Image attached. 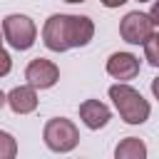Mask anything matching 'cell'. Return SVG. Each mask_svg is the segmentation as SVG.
<instances>
[{"mask_svg": "<svg viewBox=\"0 0 159 159\" xmlns=\"http://www.w3.org/2000/svg\"><path fill=\"white\" fill-rule=\"evenodd\" d=\"M5 102H7V94L0 89V109H2V104H5Z\"/></svg>", "mask_w": 159, "mask_h": 159, "instance_id": "cell-17", "label": "cell"}, {"mask_svg": "<svg viewBox=\"0 0 159 159\" xmlns=\"http://www.w3.org/2000/svg\"><path fill=\"white\" fill-rule=\"evenodd\" d=\"M17 154V142L12 139V134L0 132V159H12Z\"/></svg>", "mask_w": 159, "mask_h": 159, "instance_id": "cell-12", "label": "cell"}, {"mask_svg": "<svg viewBox=\"0 0 159 159\" xmlns=\"http://www.w3.org/2000/svg\"><path fill=\"white\" fill-rule=\"evenodd\" d=\"M0 45H2V32H0Z\"/></svg>", "mask_w": 159, "mask_h": 159, "instance_id": "cell-19", "label": "cell"}, {"mask_svg": "<svg viewBox=\"0 0 159 159\" xmlns=\"http://www.w3.org/2000/svg\"><path fill=\"white\" fill-rule=\"evenodd\" d=\"M149 20H152L154 27H159V0L152 5V10H149Z\"/></svg>", "mask_w": 159, "mask_h": 159, "instance_id": "cell-14", "label": "cell"}, {"mask_svg": "<svg viewBox=\"0 0 159 159\" xmlns=\"http://www.w3.org/2000/svg\"><path fill=\"white\" fill-rule=\"evenodd\" d=\"M107 72L119 80V82H127V80H134L139 75V60L129 52H114L109 60H107Z\"/></svg>", "mask_w": 159, "mask_h": 159, "instance_id": "cell-7", "label": "cell"}, {"mask_svg": "<svg viewBox=\"0 0 159 159\" xmlns=\"http://www.w3.org/2000/svg\"><path fill=\"white\" fill-rule=\"evenodd\" d=\"M152 94L159 99V77H154V80H152Z\"/></svg>", "mask_w": 159, "mask_h": 159, "instance_id": "cell-16", "label": "cell"}, {"mask_svg": "<svg viewBox=\"0 0 159 159\" xmlns=\"http://www.w3.org/2000/svg\"><path fill=\"white\" fill-rule=\"evenodd\" d=\"M65 2H84V0H65Z\"/></svg>", "mask_w": 159, "mask_h": 159, "instance_id": "cell-18", "label": "cell"}, {"mask_svg": "<svg viewBox=\"0 0 159 159\" xmlns=\"http://www.w3.org/2000/svg\"><path fill=\"white\" fill-rule=\"evenodd\" d=\"M139 2H147V0H139Z\"/></svg>", "mask_w": 159, "mask_h": 159, "instance_id": "cell-20", "label": "cell"}, {"mask_svg": "<svg viewBox=\"0 0 159 159\" xmlns=\"http://www.w3.org/2000/svg\"><path fill=\"white\" fill-rule=\"evenodd\" d=\"M127 0H102V5L104 7H119V5H124Z\"/></svg>", "mask_w": 159, "mask_h": 159, "instance_id": "cell-15", "label": "cell"}, {"mask_svg": "<svg viewBox=\"0 0 159 159\" xmlns=\"http://www.w3.org/2000/svg\"><path fill=\"white\" fill-rule=\"evenodd\" d=\"M114 157H117V159H144V157H147V147H144L142 139L127 137V139H122V142L117 144Z\"/></svg>", "mask_w": 159, "mask_h": 159, "instance_id": "cell-10", "label": "cell"}, {"mask_svg": "<svg viewBox=\"0 0 159 159\" xmlns=\"http://www.w3.org/2000/svg\"><path fill=\"white\" fill-rule=\"evenodd\" d=\"M42 137H45V144H47L52 152H72V149L77 147V142H80L77 127H75L70 119H65V117L50 119V122L45 124Z\"/></svg>", "mask_w": 159, "mask_h": 159, "instance_id": "cell-3", "label": "cell"}, {"mask_svg": "<svg viewBox=\"0 0 159 159\" xmlns=\"http://www.w3.org/2000/svg\"><path fill=\"white\" fill-rule=\"evenodd\" d=\"M112 112L107 104H102L99 99H84L80 104V119L89 127V129H102L107 122H109Z\"/></svg>", "mask_w": 159, "mask_h": 159, "instance_id": "cell-8", "label": "cell"}, {"mask_svg": "<svg viewBox=\"0 0 159 159\" xmlns=\"http://www.w3.org/2000/svg\"><path fill=\"white\" fill-rule=\"evenodd\" d=\"M7 104L15 114H30L35 112L37 107V92L32 84H25V87H15L10 94H7Z\"/></svg>", "mask_w": 159, "mask_h": 159, "instance_id": "cell-9", "label": "cell"}, {"mask_svg": "<svg viewBox=\"0 0 159 159\" xmlns=\"http://www.w3.org/2000/svg\"><path fill=\"white\" fill-rule=\"evenodd\" d=\"M35 35H37V27H35V22H32L27 15H7V17L2 20V37H5L15 50H27V47H32Z\"/></svg>", "mask_w": 159, "mask_h": 159, "instance_id": "cell-4", "label": "cell"}, {"mask_svg": "<svg viewBox=\"0 0 159 159\" xmlns=\"http://www.w3.org/2000/svg\"><path fill=\"white\" fill-rule=\"evenodd\" d=\"M25 80L35 89H47V87H52L60 80V70H57L55 62H50L45 57H35L27 65V70H25Z\"/></svg>", "mask_w": 159, "mask_h": 159, "instance_id": "cell-6", "label": "cell"}, {"mask_svg": "<svg viewBox=\"0 0 159 159\" xmlns=\"http://www.w3.org/2000/svg\"><path fill=\"white\" fill-rule=\"evenodd\" d=\"M109 99L114 102L119 117H122L127 124H142V122L149 119L152 107H149V102H147L134 87L122 84V82H119V84H112V87H109Z\"/></svg>", "mask_w": 159, "mask_h": 159, "instance_id": "cell-2", "label": "cell"}, {"mask_svg": "<svg viewBox=\"0 0 159 159\" xmlns=\"http://www.w3.org/2000/svg\"><path fill=\"white\" fill-rule=\"evenodd\" d=\"M152 32H154V25H152L149 15H144V12H139V10L127 12V15L122 17V22H119V35H122V40L129 42V45H144Z\"/></svg>", "mask_w": 159, "mask_h": 159, "instance_id": "cell-5", "label": "cell"}, {"mask_svg": "<svg viewBox=\"0 0 159 159\" xmlns=\"http://www.w3.org/2000/svg\"><path fill=\"white\" fill-rule=\"evenodd\" d=\"M144 55H147V60H149V65L152 67H159V32L154 35H149L147 37V42H144Z\"/></svg>", "mask_w": 159, "mask_h": 159, "instance_id": "cell-11", "label": "cell"}, {"mask_svg": "<svg viewBox=\"0 0 159 159\" xmlns=\"http://www.w3.org/2000/svg\"><path fill=\"white\" fill-rule=\"evenodd\" d=\"M10 67H12V60H10V55L0 47V77H5V75L10 72Z\"/></svg>", "mask_w": 159, "mask_h": 159, "instance_id": "cell-13", "label": "cell"}, {"mask_svg": "<svg viewBox=\"0 0 159 159\" xmlns=\"http://www.w3.org/2000/svg\"><path fill=\"white\" fill-rule=\"evenodd\" d=\"M94 35V25L84 15H52L42 27V42L52 52L84 47Z\"/></svg>", "mask_w": 159, "mask_h": 159, "instance_id": "cell-1", "label": "cell"}]
</instances>
